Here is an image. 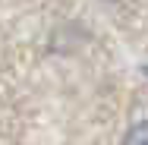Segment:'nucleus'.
I'll use <instances>...</instances> for the list:
<instances>
[{
	"label": "nucleus",
	"mask_w": 148,
	"mask_h": 145,
	"mask_svg": "<svg viewBox=\"0 0 148 145\" xmlns=\"http://www.w3.org/2000/svg\"><path fill=\"white\" fill-rule=\"evenodd\" d=\"M145 136H148V126H145V123H139V126L129 133L126 145H148V139H145Z\"/></svg>",
	"instance_id": "nucleus-1"
}]
</instances>
